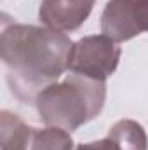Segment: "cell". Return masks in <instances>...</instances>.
I'll list each match as a JSON object with an SVG mask.
<instances>
[{
    "label": "cell",
    "mask_w": 148,
    "mask_h": 150,
    "mask_svg": "<svg viewBox=\"0 0 148 150\" xmlns=\"http://www.w3.org/2000/svg\"><path fill=\"white\" fill-rule=\"evenodd\" d=\"M94 0H44L40 4V21L56 32L78 28L92 11Z\"/></svg>",
    "instance_id": "5b68a950"
},
{
    "label": "cell",
    "mask_w": 148,
    "mask_h": 150,
    "mask_svg": "<svg viewBox=\"0 0 148 150\" xmlns=\"http://www.w3.org/2000/svg\"><path fill=\"white\" fill-rule=\"evenodd\" d=\"M120 150H147V136L143 127L132 120H120L110 129V136Z\"/></svg>",
    "instance_id": "8992f818"
},
{
    "label": "cell",
    "mask_w": 148,
    "mask_h": 150,
    "mask_svg": "<svg viewBox=\"0 0 148 150\" xmlns=\"http://www.w3.org/2000/svg\"><path fill=\"white\" fill-rule=\"evenodd\" d=\"M120 58V49L106 35L85 37L72 47L68 70L92 79L105 80L115 72Z\"/></svg>",
    "instance_id": "3957f363"
},
{
    "label": "cell",
    "mask_w": 148,
    "mask_h": 150,
    "mask_svg": "<svg viewBox=\"0 0 148 150\" xmlns=\"http://www.w3.org/2000/svg\"><path fill=\"white\" fill-rule=\"evenodd\" d=\"M32 150H72V138L63 129L33 131Z\"/></svg>",
    "instance_id": "52a82bcc"
},
{
    "label": "cell",
    "mask_w": 148,
    "mask_h": 150,
    "mask_svg": "<svg viewBox=\"0 0 148 150\" xmlns=\"http://www.w3.org/2000/svg\"><path fill=\"white\" fill-rule=\"evenodd\" d=\"M105 94V80L72 72L61 84H52L38 94L37 108L47 126L72 131L101 112Z\"/></svg>",
    "instance_id": "7a4b0ae2"
},
{
    "label": "cell",
    "mask_w": 148,
    "mask_h": 150,
    "mask_svg": "<svg viewBox=\"0 0 148 150\" xmlns=\"http://www.w3.org/2000/svg\"><path fill=\"white\" fill-rule=\"evenodd\" d=\"M78 150H120L117 147V143L111 140V138H106V140H101L98 143H87V145H80Z\"/></svg>",
    "instance_id": "ba28073f"
},
{
    "label": "cell",
    "mask_w": 148,
    "mask_h": 150,
    "mask_svg": "<svg viewBox=\"0 0 148 150\" xmlns=\"http://www.w3.org/2000/svg\"><path fill=\"white\" fill-rule=\"evenodd\" d=\"M72 42L61 32L12 25L2 33L7 80L21 101H33L68 68Z\"/></svg>",
    "instance_id": "6da1fadb"
},
{
    "label": "cell",
    "mask_w": 148,
    "mask_h": 150,
    "mask_svg": "<svg viewBox=\"0 0 148 150\" xmlns=\"http://www.w3.org/2000/svg\"><path fill=\"white\" fill-rule=\"evenodd\" d=\"M101 32L115 42L148 32V0H110L101 18Z\"/></svg>",
    "instance_id": "277c9868"
}]
</instances>
